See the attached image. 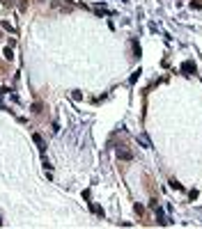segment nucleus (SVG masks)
<instances>
[{"label":"nucleus","mask_w":202,"mask_h":229,"mask_svg":"<svg viewBox=\"0 0 202 229\" xmlns=\"http://www.w3.org/2000/svg\"><path fill=\"white\" fill-rule=\"evenodd\" d=\"M32 140H35L37 147H42V149H44V138H42L39 133H32Z\"/></svg>","instance_id":"obj_3"},{"label":"nucleus","mask_w":202,"mask_h":229,"mask_svg":"<svg viewBox=\"0 0 202 229\" xmlns=\"http://www.w3.org/2000/svg\"><path fill=\"white\" fill-rule=\"evenodd\" d=\"M32 112H42V103H35L32 106Z\"/></svg>","instance_id":"obj_7"},{"label":"nucleus","mask_w":202,"mask_h":229,"mask_svg":"<svg viewBox=\"0 0 202 229\" xmlns=\"http://www.w3.org/2000/svg\"><path fill=\"white\" fill-rule=\"evenodd\" d=\"M182 71H186V73H195V64L193 62H184V64H182Z\"/></svg>","instance_id":"obj_2"},{"label":"nucleus","mask_w":202,"mask_h":229,"mask_svg":"<svg viewBox=\"0 0 202 229\" xmlns=\"http://www.w3.org/2000/svg\"><path fill=\"white\" fill-rule=\"evenodd\" d=\"M149 206H152V209H154V213H156V218H158V222H161V225H168V220H166V218H163V211H161V206H158L156 202H152Z\"/></svg>","instance_id":"obj_1"},{"label":"nucleus","mask_w":202,"mask_h":229,"mask_svg":"<svg viewBox=\"0 0 202 229\" xmlns=\"http://www.w3.org/2000/svg\"><path fill=\"white\" fill-rule=\"evenodd\" d=\"M5 57H7V60H12V57H14V55H12V48H5Z\"/></svg>","instance_id":"obj_6"},{"label":"nucleus","mask_w":202,"mask_h":229,"mask_svg":"<svg viewBox=\"0 0 202 229\" xmlns=\"http://www.w3.org/2000/svg\"><path fill=\"white\" fill-rule=\"evenodd\" d=\"M117 156H120V158H122V160H131L133 158V154H131V151H117Z\"/></svg>","instance_id":"obj_4"},{"label":"nucleus","mask_w":202,"mask_h":229,"mask_svg":"<svg viewBox=\"0 0 202 229\" xmlns=\"http://www.w3.org/2000/svg\"><path fill=\"white\" fill-rule=\"evenodd\" d=\"M170 188H175V190H182V183H177L175 179H172V181H170Z\"/></svg>","instance_id":"obj_5"}]
</instances>
